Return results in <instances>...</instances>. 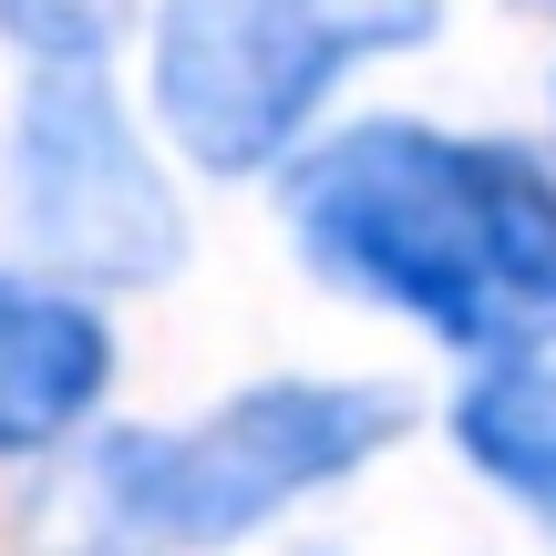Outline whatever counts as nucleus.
Wrapping results in <instances>:
<instances>
[{
  "label": "nucleus",
  "mask_w": 556,
  "mask_h": 556,
  "mask_svg": "<svg viewBox=\"0 0 556 556\" xmlns=\"http://www.w3.org/2000/svg\"><path fill=\"white\" fill-rule=\"evenodd\" d=\"M413 402L392 381H258L186 433H103L31 484L11 556H197L238 546L299 495L392 454Z\"/></svg>",
  "instance_id": "obj_2"
},
{
  "label": "nucleus",
  "mask_w": 556,
  "mask_h": 556,
  "mask_svg": "<svg viewBox=\"0 0 556 556\" xmlns=\"http://www.w3.org/2000/svg\"><path fill=\"white\" fill-rule=\"evenodd\" d=\"M11 206H21V238L62 278L155 289L186 258L176 186L155 176V155L124 124L103 73H31L11 124Z\"/></svg>",
  "instance_id": "obj_4"
},
{
  "label": "nucleus",
  "mask_w": 556,
  "mask_h": 556,
  "mask_svg": "<svg viewBox=\"0 0 556 556\" xmlns=\"http://www.w3.org/2000/svg\"><path fill=\"white\" fill-rule=\"evenodd\" d=\"M454 443H464V464L495 475L516 505L556 516V319H536V330L484 351V371L464 381V402H454Z\"/></svg>",
  "instance_id": "obj_6"
},
{
  "label": "nucleus",
  "mask_w": 556,
  "mask_h": 556,
  "mask_svg": "<svg viewBox=\"0 0 556 556\" xmlns=\"http://www.w3.org/2000/svg\"><path fill=\"white\" fill-rule=\"evenodd\" d=\"M135 31V0H0V41L31 73H103Z\"/></svg>",
  "instance_id": "obj_7"
},
{
  "label": "nucleus",
  "mask_w": 556,
  "mask_h": 556,
  "mask_svg": "<svg viewBox=\"0 0 556 556\" xmlns=\"http://www.w3.org/2000/svg\"><path fill=\"white\" fill-rule=\"evenodd\" d=\"M443 0H155V124L206 176L278 165L361 62L422 52Z\"/></svg>",
  "instance_id": "obj_3"
},
{
  "label": "nucleus",
  "mask_w": 556,
  "mask_h": 556,
  "mask_svg": "<svg viewBox=\"0 0 556 556\" xmlns=\"http://www.w3.org/2000/svg\"><path fill=\"white\" fill-rule=\"evenodd\" d=\"M114 381V330L93 299L0 278V454H52L93 422Z\"/></svg>",
  "instance_id": "obj_5"
},
{
  "label": "nucleus",
  "mask_w": 556,
  "mask_h": 556,
  "mask_svg": "<svg viewBox=\"0 0 556 556\" xmlns=\"http://www.w3.org/2000/svg\"><path fill=\"white\" fill-rule=\"evenodd\" d=\"M289 238L330 289L464 351L556 319V176L505 135L351 124L299 165Z\"/></svg>",
  "instance_id": "obj_1"
}]
</instances>
